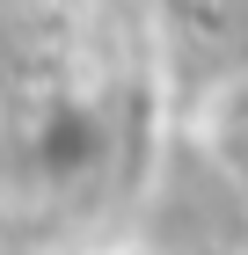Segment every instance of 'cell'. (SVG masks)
<instances>
[{
    "mask_svg": "<svg viewBox=\"0 0 248 255\" xmlns=\"http://www.w3.org/2000/svg\"><path fill=\"white\" fill-rule=\"evenodd\" d=\"M175 29L205 66H241L248 59V0H168Z\"/></svg>",
    "mask_w": 248,
    "mask_h": 255,
    "instance_id": "1",
    "label": "cell"
}]
</instances>
